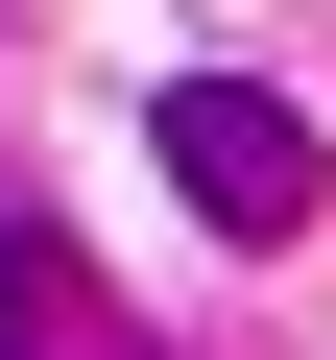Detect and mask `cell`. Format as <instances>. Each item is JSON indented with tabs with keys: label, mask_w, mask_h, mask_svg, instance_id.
Here are the masks:
<instances>
[{
	"label": "cell",
	"mask_w": 336,
	"mask_h": 360,
	"mask_svg": "<svg viewBox=\"0 0 336 360\" xmlns=\"http://www.w3.org/2000/svg\"><path fill=\"white\" fill-rule=\"evenodd\" d=\"M144 144H168V193H193L217 240H312V120H288L264 72H168Z\"/></svg>",
	"instance_id": "cell-1"
},
{
	"label": "cell",
	"mask_w": 336,
	"mask_h": 360,
	"mask_svg": "<svg viewBox=\"0 0 336 360\" xmlns=\"http://www.w3.org/2000/svg\"><path fill=\"white\" fill-rule=\"evenodd\" d=\"M0 360H96V288H72L49 217H0Z\"/></svg>",
	"instance_id": "cell-2"
}]
</instances>
